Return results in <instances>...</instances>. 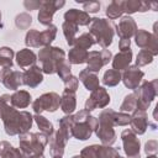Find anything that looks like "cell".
<instances>
[{
  "label": "cell",
  "instance_id": "6da1fadb",
  "mask_svg": "<svg viewBox=\"0 0 158 158\" xmlns=\"http://www.w3.org/2000/svg\"><path fill=\"white\" fill-rule=\"evenodd\" d=\"M0 118L4 122L5 132L9 136L27 133L32 127L33 116L27 111H17L12 105L6 107L1 114Z\"/></svg>",
  "mask_w": 158,
  "mask_h": 158
},
{
  "label": "cell",
  "instance_id": "7a4b0ae2",
  "mask_svg": "<svg viewBox=\"0 0 158 158\" xmlns=\"http://www.w3.org/2000/svg\"><path fill=\"white\" fill-rule=\"evenodd\" d=\"M89 26V33L95 38V42L99 43L104 49H106L114 40L115 36V23L107 19H91Z\"/></svg>",
  "mask_w": 158,
  "mask_h": 158
},
{
  "label": "cell",
  "instance_id": "3957f363",
  "mask_svg": "<svg viewBox=\"0 0 158 158\" xmlns=\"http://www.w3.org/2000/svg\"><path fill=\"white\" fill-rule=\"evenodd\" d=\"M38 60L41 63V69L46 74L57 73L58 68L65 62V53L59 47H43L40 49Z\"/></svg>",
  "mask_w": 158,
  "mask_h": 158
},
{
  "label": "cell",
  "instance_id": "277c9868",
  "mask_svg": "<svg viewBox=\"0 0 158 158\" xmlns=\"http://www.w3.org/2000/svg\"><path fill=\"white\" fill-rule=\"evenodd\" d=\"M114 110L105 109L99 115V125L95 133L98 138H100L102 146H111L116 142V133L114 131Z\"/></svg>",
  "mask_w": 158,
  "mask_h": 158
},
{
  "label": "cell",
  "instance_id": "5b68a950",
  "mask_svg": "<svg viewBox=\"0 0 158 158\" xmlns=\"http://www.w3.org/2000/svg\"><path fill=\"white\" fill-rule=\"evenodd\" d=\"M48 143V137L42 132L20 135V151L23 156L43 154L44 147Z\"/></svg>",
  "mask_w": 158,
  "mask_h": 158
},
{
  "label": "cell",
  "instance_id": "8992f818",
  "mask_svg": "<svg viewBox=\"0 0 158 158\" xmlns=\"http://www.w3.org/2000/svg\"><path fill=\"white\" fill-rule=\"evenodd\" d=\"M57 36V26L49 25L44 31L38 30H28L25 37V43L27 47L40 48V47H48L54 41Z\"/></svg>",
  "mask_w": 158,
  "mask_h": 158
},
{
  "label": "cell",
  "instance_id": "52a82bcc",
  "mask_svg": "<svg viewBox=\"0 0 158 158\" xmlns=\"http://www.w3.org/2000/svg\"><path fill=\"white\" fill-rule=\"evenodd\" d=\"M157 79H153L151 81H144L141 86H138L135 90V94L137 96V110L146 111L152 101L156 99L158 94V86H157Z\"/></svg>",
  "mask_w": 158,
  "mask_h": 158
},
{
  "label": "cell",
  "instance_id": "ba28073f",
  "mask_svg": "<svg viewBox=\"0 0 158 158\" xmlns=\"http://www.w3.org/2000/svg\"><path fill=\"white\" fill-rule=\"evenodd\" d=\"M60 104V96L57 93H46L41 96H38L33 104H32V109L35 111V114L41 115L43 111H49V112H54Z\"/></svg>",
  "mask_w": 158,
  "mask_h": 158
},
{
  "label": "cell",
  "instance_id": "9c48e42d",
  "mask_svg": "<svg viewBox=\"0 0 158 158\" xmlns=\"http://www.w3.org/2000/svg\"><path fill=\"white\" fill-rule=\"evenodd\" d=\"M111 57H112V53L109 49H102L100 52L98 51L88 52V58H86L88 68L86 69L98 74L100 69L111 60Z\"/></svg>",
  "mask_w": 158,
  "mask_h": 158
},
{
  "label": "cell",
  "instance_id": "30bf717a",
  "mask_svg": "<svg viewBox=\"0 0 158 158\" xmlns=\"http://www.w3.org/2000/svg\"><path fill=\"white\" fill-rule=\"evenodd\" d=\"M65 5V1L63 0H51V1H42L40 6V12H38V22L49 26L52 25L53 15L57 10H59L62 6Z\"/></svg>",
  "mask_w": 158,
  "mask_h": 158
},
{
  "label": "cell",
  "instance_id": "8fae6325",
  "mask_svg": "<svg viewBox=\"0 0 158 158\" xmlns=\"http://www.w3.org/2000/svg\"><path fill=\"white\" fill-rule=\"evenodd\" d=\"M135 40L139 48L148 51L153 56L158 54V41L156 33H151L146 30H137L135 33Z\"/></svg>",
  "mask_w": 158,
  "mask_h": 158
},
{
  "label": "cell",
  "instance_id": "7c38bea8",
  "mask_svg": "<svg viewBox=\"0 0 158 158\" xmlns=\"http://www.w3.org/2000/svg\"><path fill=\"white\" fill-rule=\"evenodd\" d=\"M110 102V95L107 94L105 88L99 86L98 89H95L94 91H91V95L89 96V99L85 101V109L86 111H93L95 109H102L105 106H107Z\"/></svg>",
  "mask_w": 158,
  "mask_h": 158
},
{
  "label": "cell",
  "instance_id": "4fadbf2b",
  "mask_svg": "<svg viewBox=\"0 0 158 158\" xmlns=\"http://www.w3.org/2000/svg\"><path fill=\"white\" fill-rule=\"evenodd\" d=\"M121 139L127 158H139V139L137 138V135H135L130 128L123 130Z\"/></svg>",
  "mask_w": 158,
  "mask_h": 158
},
{
  "label": "cell",
  "instance_id": "5bb4252c",
  "mask_svg": "<svg viewBox=\"0 0 158 158\" xmlns=\"http://www.w3.org/2000/svg\"><path fill=\"white\" fill-rule=\"evenodd\" d=\"M0 80L5 88L11 90H17L22 84V73L20 70H14L11 68H2L0 72Z\"/></svg>",
  "mask_w": 158,
  "mask_h": 158
},
{
  "label": "cell",
  "instance_id": "9a60e30c",
  "mask_svg": "<svg viewBox=\"0 0 158 158\" xmlns=\"http://www.w3.org/2000/svg\"><path fill=\"white\" fill-rule=\"evenodd\" d=\"M143 75H144V73L138 67L131 65L123 70V73L121 74V80L123 81L126 88L136 90L139 86V83H141Z\"/></svg>",
  "mask_w": 158,
  "mask_h": 158
},
{
  "label": "cell",
  "instance_id": "2e32d148",
  "mask_svg": "<svg viewBox=\"0 0 158 158\" xmlns=\"http://www.w3.org/2000/svg\"><path fill=\"white\" fill-rule=\"evenodd\" d=\"M149 125V121H148V116H147V112L143 111V110H135L132 116L130 117V126H131V131L135 133V135H143L147 130Z\"/></svg>",
  "mask_w": 158,
  "mask_h": 158
},
{
  "label": "cell",
  "instance_id": "e0dca14e",
  "mask_svg": "<svg viewBox=\"0 0 158 158\" xmlns=\"http://www.w3.org/2000/svg\"><path fill=\"white\" fill-rule=\"evenodd\" d=\"M115 28H116L117 36L121 40L122 38H128L130 40L132 36H135V33L137 31V25H136L135 20L131 16L126 15V16H122L121 17L118 25L115 26Z\"/></svg>",
  "mask_w": 158,
  "mask_h": 158
},
{
  "label": "cell",
  "instance_id": "ac0fdd59",
  "mask_svg": "<svg viewBox=\"0 0 158 158\" xmlns=\"http://www.w3.org/2000/svg\"><path fill=\"white\" fill-rule=\"evenodd\" d=\"M22 80H23L25 85H27L30 88H37L43 81V72H42L41 67L35 64V65L27 68L22 73Z\"/></svg>",
  "mask_w": 158,
  "mask_h": 158
},
{
  "label": "cell",
  "instance_id": "d6986e66",
  "mask_svg": "<svg viewBox=\"0 0 158 158\" xmlns=\"http://www.w3.org/2000/svg\"><path fill=\"white\" fill-rule=\"evenodd\" d=\"M68 136L64 135L60 130H58L56 133H53L51 137H49V151H51V154L54 157V156H59L62 157L63 153H64V148H65V144L68 142Z\"/></svg>",
  "mask_w": 158,
  "mask_h": 158
},
{
  "label": "cell",
  "instance_id": "ffe728a7",
  "mask_svg": "<svg viewBox=\"0 0 158 158\" xmlns=\"http://www.w3.org/2000/svg\"><path fill=\"white\" fill-rule=\"evenodd\" d=\"M64 20L67 22H73L77 26H88L91 21L89 14L85 11H80L78 9H69L64 14Z\"/></svg>",
  "mask_w": 158,
  "mask_h": 158
},
{
  "label": "cell",
  "instance_id": "44dd1931",
  "mask_svg": "<svg viewBox=\"0 0 158 158\" xmlns=\"http://www.w3.org/2000/svg\"><path fill=\"white\" fill-rule=\"evenodd\" d=\"M36 60H37V57L35 52L28 48H23L16 53V63L21 69H26L35 65Z\"/></svg>",
  "mask_w": 158,
  "mask_h": 158
},
{
  "label": "cell",
  "instance_id": "7402d4cb",
  "mask_svg": "<svg viewBox=\"0 0 158 158\" xmlns=\"http://www.w3.org/2000/svg\"><path fill=\"white\" fill-rule=\"evenodd\" d=\"M62 111L65 115H72L73 111L77 107V96L74 91H68L64 90L62 96H60V104H59Z\"/></svg>",
  "mask_w": 158,
  "mask_h": 158
},
{
  "label": "cell",
  "instance_id": "603a6c76",
  "mask_svg": "<svg viewBox=\"0 0 158 158\" xmlns=\"http://www.w3.org/2000/svg\"><path fill=\"white\" fill-rule=\"evenodd\" d=\"M93 132L94 131L91 130L90 125L88 123V118H86L85 121H81V122H74L73 128H72V137L80 139V141H85L90 138Z\"/></svg>",
  "mask_w": 158,
  "mask_h": 158
},
{
  "label": "cell",
  "instance_id": "cb8c5ba5",
  "mask_svg": "<svg viewBox=\"0 0 158 158\" xmlns=\"http://www.w3.org/2000/svg\"><path fill=\"white\" fill-rule=\"evenodd\" d=\"M79 80L84 84V86L86 88L88 91H94L95 89L99 88V77H98V74L88 70L86 68L83 69L79 73Z\"/></svg>",
  "mask_w": 158,
  "mask_h": 158
},
{
  "label": "cell",
  "instance_id": "d4e9b609",
  "mask_svg": "<svg viewBox=\"0 0 158 158\" xmlns=\"http://www.w3.org/2000/svg\"><path fill=\"white\" fill-rule=\"evenodd\" d=\"M132 60V51L128 49L126 52H120L112 58V68L117 72L125 70L130 67V63Z\"/></svg>",
  "mask_w": 158,
  "mask_h": 158
},
{
  "label": "cell",
  "instance_id": "484cf974",
  "mask_svg": "<svg viewBox=\"0 0 158 158\" xmlns=\"http://www.w3.org/2000/svg\"><path fill=\"white\" fill-rule=\"evenodd\" d=\"M31 94L26 90H16L12 95H11V105L15 109H25L30 105L31 102Z\"/></svg>",
  "mask_w": 158,
  "mask_h": 158
},
{
  "label": "cell",
  "instance_id": "4316f807",
  "mask_svg": "<svg viewBox=\"0 0 158 158\" xmlns=\"http://www.w3.org/2000/svg\"><path fill=\"white\" fill-rule=\"evenodd\" d=\"M123 14V1L122 0H114L106 7V16L109 20H115L121 17Z\"/></svg>",
  "mask_w": 158,
  "mask_h": 158
},
{
  "label": "cell",
  "instance_id": "83f0119b",
  "mask_svg": "<svg viewBox=\"0 0 158 158\" xmlns=\"http://www.w3.org/2000/svg\"><path fill=\"white\" fill-rule=\"evenodd\" d=\"M33 120L36 121V123H37L40 131H41L43 135H46L48 138L53 135L54 128H53V123H52L49 120H47L44 116H42V115H37V114H35Z\"/></svg>",
  "mask_w": 158,
  "mask_h": 158
},
{
  "label": "cell",
  "instance_id": "f1b7e54d",
  "mask_svg": "<svg viewBox=\"0 0 158 158\" xmlns=\"http://www.w3.org/2000/svg\"><path fill=\"white\" fill-rule=\"evenodd\" d=\"M86 58H88V51L78 48V47H73L69 51V54H68V60H69L70 64L86 63Z\"/></svg>",
  "mask_w": 158,
  "mask_h": 158
},
{
  "label": "cell",
  "instance_id": "f546056e",
  "mask_svg": "<svg viewBox=\"0 0 158 158\" xmlns=\"http://www.w3.org/2000/svg\"><path fill=\"white\" fill-rule=\"evenodd\" d=\"M0 158H22L20 149L14 148L9 142H0Z\"/></svg>",
  "mask_w": 158,
  "mask_h": 158
},
{
  "label": "cell",
  "instance_id": "4dcf8cb0",
  "mask_svg": "<svg viewBox=\"0 0 158 158\" xmlns=\"http://www.w3.org/2000/svg\"><path fill=\"white\" fill-rule=\"evenodd\" d=\"M62 30H63V35L67 40V43L69 46H73L77 38V32H78V26L73 22H67L64 21L62 25Z\"/></svg>",
  "mask_w": 158,
  "mask_h": 158
},
{
  "label": "cell",
  "instance_id": "1f68e13d",
  "mask_svg": "<svg viewBox=\"0 0 158 158\" xmlns=\"http://www.w3.org/2000/svg\"><path fill=\"white\" fill-rule=\"evenodd\" d=\"M96 42H95V38L89 33V32H84L81 33L79 37L75 38V42L73 44V47H78V48H81V49H89L91 46H94Z\"/></svg>",
  "mask_w": 158,
  "mask_h": 158
},
{
  "label": "cell",
  "instance_id": "d6a6232c",
  "mask_svg": "<svg viewBox=\"0 0 158 158\" xmlns=\"http://www.w3.org/2000/svg\"><path fill=\"white\" fill-rule=\"evenodd\" d=\"M101 81L106 86H116L121 81V72H117L115 69H109L104 73Z\"/></svg>",
  "mask_w": 158,
  "mask_h": 158
},
{
  "label": "cell",
  "instance_id": "836d02e7",
  "mask_svg": "<svg viewBox=\"0 0 158 158\" xmlns=\"http://www.w3.org/2000/svg\"><path fill=\"white\" fill-rule=\"evenodd\" d=\"M137 107V96L135 93L128 94L125 96L122 104L120 105V111L121 112H133Z\"/></svg>",
  "mask_w": 158,
  "mask_h": 158
},
{
  "label": "cell",
  "instance_id": "e575fe53",
  "mask_svg": "<svg viewBox=\"0 0 158 158\" xmlns=\"http://www.w3.org/2000/svg\"><path fill=\"white\" fill-rule=\"evenodd\" d=\"M14 51L10 47H1L0 48V65L2 68H11L12 59H14Z\"/></svg>",
  "mask_w": 158,
  "mask_h": 158
},
{
  "label": "cell",
  "instance_id": "d590c367",
  "mask_svg": "<svg viewBox=\"0 0 158 158\" xmlns=\"http://www.w3.org/2000/svg\"><path fill=\"white\" fill-rule=\"evenodd\" d=\"M118 156V151L110 146L96 147V158H117Z\"/></svg>",
  "mask_w": 158,
  "mask_h": 158
},
{
  "label": "cell",
  "instance_id": "8d00e7d4",
  "mask_svg": "<svg viewBox=\"0 0 158 158\" xmlns=\"http://www.w3.org/2000/svg\"><path fill=\"white\" fill-rule=\"evenodd\" d=\"M31 23H32V17L27 12H21L15 19V25L20 30H27Z\"/></svg>",
  "mask_w": 158,
  "mask_h": 158
},
{
  "label": "cell",
  "instance_id": "74e56055",
  "mask_svg": "<svg viewBox=\"0 0 158 158\" xmlns=\"http://www.w3.org/2000/svg\"><path fill=\"white\" fill-rule=\"evenodd\" d=\"M153 57L154 56L152 53H149L148 51L141 49L138 52V54H137V58H136V67L139 68V67H144V65L152 63L153 62Z\"/></svg>",
  "mask_w": 158,
  "mask_h": 158
},
{
  "label": "cell",
  "instance_id": "f35d334b",
  "mask_svg": "<svg viewBox=\"0 0 158 158\" xmlns=\"http://www.w3.org/2000/svg\"><path fill=\"white\" fill-rule=\"evenodd\" d=\"M130 115L125 112H115L114 114V125L115 126H126L130 123Z\"/></svg>",
  "mask_w": 158,
  "mask_h": 158
},
{
  "label": "cell",
  "instance_id": "ab89813d",
  "mask_svg": "<svg viewBox=\"0 0 158 158\" xmlns=\"http://www.w3.org/2000/svg\"><path fill=\"white\" fill-rule=\"evenodd\" d=\"M64 81V85H65V88H64V90H68V91H77V89H78V85H79V79L77 78V77H74V75H70V77H68L65 80H63Z\"/></svg>",
  "mask_w": 158,
  "mask_h": 158
},
{
  "label": "cell",
  "instance_id": "60d3db41",
  "mask_svg": "<svg viewBox=\"0 0 158 158\" xmlns=\"http://www.w3.org/2000/svg\"><path fill=\"white\" fill-rule=\"evenodd\" d=\"M96 147L98 144H91L81 149L80 157L81 158H96Z\"/></svg>",
  "mask_w": 158,
  "mask_h": 158
},
{
  "label": "cell",
  "instance_id": "b9f144b4",
  "mask_svg": "<svg viewBox=\"0 0 158 158\" xmlns=\"http://www.w3.org/2000/svg\"><path fill=\"white\" fill-rule=\"evenodd\" d=\"M57 74L59 75V78H60L62 80H65L68 77L72 75V74H70V64H69L68 62H64V63L58 68Z\"/></svg>",
  "mask_w": 158,
  "mask_h": 158
},
{
  "label": "cell",
  "instance_id": "7bdbcfd3",
  "mask_svg": "<svg viewBox=\"0 0 158 158\" xmlns=\"http://www.w3.org/2000/svg\"><path fill=\"white\" fill-rule=\"evenodd\" d=\"M83 7L85 10L86 14H95L100 10V2L99 1H88V2H84L83 4Z\"/></svg>",
  "mask_w": 158,
  "mask_h": 158
},
{
  "label": "cell",
  "instance_id": "ee69618b",
  "mask_svg": "<svg viewBox=\"0 0 158 158\" xmlns=\"http://www.w3.org/2000/svg\"><path fill=\"white\" fill-rule=\"evenodd\" d=\"M157 149H158V142L156 139H151L146 143L144 146V152L147 153V156H152V154H156L157 153Z\"/></svg>",
  "mask_w": 158,
  "mask_h": 158
},
{
  "label": "cell",
  "instance_id": "f6af8a7d",
  "mask_svg": "<svg viewBox=\"0 0 158 158\" xmlns=\"http://www.w3.org/2000/svg\"><path fill=\"white\" fill-rule=\"evenodd\" d=\"M41 2H42L41 0H26V1H23V6L26 7V10L32 11V10L40 9Z\"/></svg>",
  "mask_w": 158,
  "mask_h": 158
},
{
  "label": "cell",
  "instance_id": "bcb514c9",
  "mask_svg": "<svg viewBox=\"0 0 158 158\" xmlns=\"http://www.w3.org/2000/svg\"><path fill=\"white\" fill-rule=\"evenodd\" d=\"M118 48H120L121 52H126V51L131 49V40H128V38H122V40H120V42H118Z\"/></svg>",
  "mask_w": 158,
  "mask_h": 158
},
{
  "label": "cell",
  "instance_id": "7dc6e473",
  "mask_svg": "<svg viewBox=\"0 0 158 158\" xmlns=\"http://www.w3.org/2000/svg\"><path fill=\"white\" fill-rule=\"evenodd\" d=\"M147 158H157V156L156 154H152V156H148Z\"/></svg>",
  "mask_w": 158,
  "mask_h": 158
},
{
  "label": "cell",
  "instance_id": "c3c4849f",
  "mask_svg": "<svg viewBox=\"0 0 158 158\" xmlns=\"http://www.w3.org/2000/svg\"><path fill=\"white\" fill-rule=\"evenodd\" d=\"M2 27V22H1V11H0V28Z\"/></svg>",
  "mask_w": 158,
  "mask_h": 158
},
{
  "label": "cell",
  "instance_id": "681fc988",
  "mask_svg": "<svg viewBox=\"0 0 158 158\" xmlns=\"http://www.w3.org/2000/svg\"><path fill=\"white\" fill-rule=\"evenodd\" d=\"M72 158H81L80 156H74V157H72Z\"/></svg>",
  "mask_w": 158,
  "mask_h": 158
},
{
  "label": "cell",
  "instance_id": "f907efd6",
  "mask_svg": "<svg viewBox=\"0 0 158 158\" xmlns=\"http://www.w3.org/2000/svg\"><path fill=\"white\" fill-rule=\"evenodd\" d=\"M53 158H62V157H59V156H54Z\"/></svg>",
  "mask_w": 158,
  "mask_h": 158
},
{
  "label": "cell",
  "instance_id": "816d5d0a",
  "mask_svg": "<svg viewBox=\"0 0 158 158\" xmlns=\"http://www.w3.org/2000/svg\"><path fill=\"white\" fill-rule=\"evenodd\" d=\"M117 158H123V157H120V156H118V157H117Z\"/></svg>",
  "mask_w": 158,
  "mask_h": 158
}]
</instances>
